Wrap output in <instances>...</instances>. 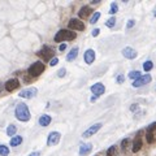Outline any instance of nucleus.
Here are the masks:
<instances>
[{
	"label": "nucleus",
	"mask_w": 156,
	"mask_h": 156,
	"mask_svg": "<svg viewBox=\"0 0 156 156\" xmlns=\"http://www.w3.org/2000/svg\"><path fill=\"white\" fill-rule=\"evenodd\" d=\"M51 121H52V117H51L50 115H42L40 117H39L38 122H39V125H40V126L46 128V126H48V125L51 124Z\"/></svg>",
	"instance_id": "2eb2a0df"
},
{
	"label": "nucleus",
	"mask_w": 156,
	"mask_h": 156,
	"mask_svg": "<svg viewBox=\"0 0 156 156\" xmlns=\"http://www.w3.org/2000/svg\"><path fill=\"white\" fill-rule=\"evenodd\" d=\"M154 16H155V17H156V10H155V12H154Z\"/></svg>",
	"instance_id": "79ce46f5"
},
{
	"label": "nucleus",
	"mask_w": 156,
	"mask_h": 156,
	"mask_svg": "<svg viewBox=\"0 0 156 156\" xmlns=\"http://www.w3.org/2000/svg\"><path fill=\"white\" fill-rule=\"evenodd\" d=\"M121 53H122V56L125 58H129V60H134V58H136V56H138V52L131 48V47H125V48L121 51Z\"/></svg>",
	"instance_id": "9b49d317"
},
{
	"label": "nucleus",
	"mask_w": 156,
	"mask_h": 156,
	"mask_svg": "<svg viewBox=\"0 0 156 156\" xmlns=\"http://www.w3.org/2000/svg\"><path fill=\"white\" fill-rule=\"evenodd\" d=\"M134 25H135V21H134V20H129L128 23H126V27H128V29H131V27L134 26Z\"/></svg>",
	"instance_id": "2f4dec72"
},
{
	"label": "nucleus",
	"mask_w": 156,
	"mask_h": 156,
	"mask_svg": "<svg viewBox=\"0 0 156 156\" xmlns=\"http://www.w3.org/2000/svg\"><path fill=\"white\" fill-rule=\"evenodd\" d=\"M99 18H100V12H95V13L92 14L91 21H90V22H91L92 25H94V23H96V22H98V20H99Z\"/></svg>",
	"instance_id": "a878e982"
},
{
	"label": "nucleus",
	"mask_w": 156,
	"mask_h": 156,
	"mask_svg": "<svg viewBox=\"0 0 156 156\" xmlns=\"http://www.w3.org/2000/svg\"><path fill=\"white\" fill-rule=\"evenodd\" d=\"M14 116L16 118L22 121V122H26L31 118V115H30V111H29V107L25 104V103H18L17 107L14 109Z\"/></svg>",
	"instance_id": "f257e3e1"
},
{
	"label": "nucleus",
	"mask_w": 156,
	"mask_h": 156,
	"mask_svg": "<svg viewBox=\"0 0 156 156\" xmlns=\"http://www.w3.org/2000/svg\"><path fill=\"white\" fill-rule=\"evenodd\" d=\"M37 55L42 58L43 61H51L52 58H55V52H53V50L51 48V47H48V46H43L42 48L37 52Z\"/></svg>",
	"instance_id": "7ed1b4c3"
},
{
	"label": "nucleus",
	"mask_w": 156,
	"mask_h": 156,
	"mask_svg": "<svg viewBox=\"0 0 156 156\" xmlns=\"http://www.w3.org/2000/svg\"><path fill=\"white\" fill-rule=\"evenodd\" d=\"M44 69H46L44 64H43L42 61H37V62H33V64L29 66V70H27V72H29L31 77H38L44 72Z\"/></svg>",
	"instance_id": "20e7f679"
},
{
	"label": "nucleus",
	"mask_w": 156,
	"mask_h": 156,
	"mask_svg": "<svg viewBox=\"0 0 156 156\" xmlns=\"http://www.w3.org/2000/svg\"><path fill=\"white\" fill-rule=\"evenodd\" d=\"M29 156H40V152H38V151H35V152H31V154Z\"/></svg>",
	"instance_id": "e433bc0d"
},
{
	"label": "nucleus",
	"mask_w": 156,
	"mask_h": 156,
	"mask_svg": "<svg viewBox=\"0 0 156 156\" xmlns=\"http://www.w3.org/2000/svg\"><path fill=\"white\" fill-rule=\"evenodd\" d=\"M115 154H116V146L109 147L107 151V156H115Z\"/></svg>",
	"instance_id": "cd10ccee"
},
{
	"label": "nucleus",
	"mask_w": 156,
	"mask_h": 156,
	"mask_svg": "<svg viewBox=\"0 0 156 156\" xmlns=\"http://www.w3.org/2000/svg\"><path fill=\"white\" fill-rule=\"evenodd\" d=\"M154 68V62H152L151 60H147L143 62V70L144 72H150V70Z\"/></svg>",
	"instance_id": "5701e85b"
},
{
	"label": "nucleus",
	"mask_w": 156,
	"mask_h": 156,
	"mask_svg": "<svg viewBox=\"0 0 156 156\" xmlns=\"http://www.w3.org/2000/svg\"><path fill=\"white\" fill-rule=\"evenodd\" d=\"M117 12H118V4H117V3H112L111 4V9H109V14L115 16Z\"/></svg>",
	"instance_id": "b1692460"
},
{
	"label": "nucleus",
	"mask_w": 156,
	"mask_h": 156,
	"mask_svg": "<svg viewBox=\"0 0 156 156\" xmlns=\"http://www.w3.org/2000/svg\"><path fill=\"white\" fill-rule=\"evenodd\" d=\"M115 25H116V17H115V16H112L109 20H107L105 26H107V27H115Z\"/></svg>",
	"instance_id": "393cba45"
},
{
	"label": "nucleus",
	"mask_w": 156,
	"mask_h": 156,
	"mask_svg": "<svg viewBox=\"0 0 156 156\" xmlns=\"http://www.w3.org/2000/svg\"><path fill=\"white\" fill-rule=\"evenodd\" d=\"M65 74H66V69H65V68H61V69L57 72V77L62 78V77H65Z\"/></svg>",
	"instance_id": "c756f323"
},
{
	"label": "nucleus",
	"mask_w": 156,
	"mask_h": 156,
	"mask_svg": "<svg viewBox=\"0 0 156 156\" xmlns=\"http://www.w3.org/2000/svg\"><path fill=\"white\" fill-rule=\"evenodd\" d=\"M61 139V134L58 131H51L48 136H47V146L48 147H52V146H56L58 144Z\"/></svg>",
	"instance_id": "39448f33"
},
{
	"label": "nucleus",
	"mask_w": 156,
	"mask_h": 156,
	"mask_svg": "<svg viewBox=\"0 0 156 156\" xmlns=\"http://www.w3.org/2000/svg\"><path fill=\"white\" fill-rule=\"evenodd\" d=\"M77 38V34L72 30H66V29H62V30H58L56 35L53 37L55 42L56 43H61L64 40H73V39Z\"/></svg>",
	"instance_id": "f03ea898"
},
{
	"label": "nucleus",
	"mask_w": 156,
	"mask_h": 156,
	"mask_svg": "<svg viewBox=\"0 0 156 156\" xmlns=\"http://www.w3.org/2000/svg\"><path fill=\"white\" fill-rule=\"evenodd\" d=\"M101 126H103V125H101V122H96V124H94L92 126H90V128L87 129V130H85V131H83V134H82V136H83V138H90V136H92L94 134H96V133L101 129Z\"/></svg>",
	"instance_id": "6e6552de"
},
{
	"label": "nucleus",
	"mask_w": 156,
	"mask_h": 156,
	"mask_svg": "<svg viewBox=\"0 0 156 156\" xmlns=\"http://www.w3.org/2000/svg\"><path fill=\"white\" fill-rule=\"evenodd\" d=\"M99 33H100L99 29H94V30L91 31V35H92V37H98V35H99Z\"/></svg>",
	"instance_id": "f704fd0d"
},
{
	"label": "nucleus",
	"mask_w": 156,
	"mask_h": 156,
	"mask_svg": "<svg viewBox=\"0 0 156 156\" xmlns=\"http://www.w3.org/2000/svg\"><path fill=\"white\" fill-rule=\"evenodd\" d=\"M146 139H147L148 143H154V142H155V135H154V133H147V134H146Z\"/></svg>",
	"instance_id": "bb28decb"
},
{
	"label": "nucleus",
	"mask_w": 156,
	"mask_h": 156,
	"mask_svg": "<svg viewBox=\"0 0 156 156\" xmlns=\"http://www.w3.org/2000/svg\"><path fill=\"white\" fill-rule=\"evenodd\" d=\"M66 48V44H60V47H58V50L60 51H64Z\"/></svg>",
	"instance_id": "4c0bfd02"
},
{
	"label": "nucleus",
	"mask_w": 156,
	"mask_h": 156,
	"mask_svg": "<svg viewBox=\"0 0 156 156\" xmlns=\"http://www.w3.org/2000/svg\"><path fill=\"white\" fill-rule=\"evenodd\" d=\"M38 94V88L37 87H27L25 90L18 92L20 98H25V99H33V98Z\"/></svg>",
	"instance_id": "0eeeda50"
},
{
	"label": "nucleus",
	"mask_w": 156,
	"mask_h": 156,
	"mask_svg": "<svg viewBox=\"0 0 156 156\" xmlns=\"http://www.w3.org/2000/svg\"><path fill=\"white\" fill-rule=\"evenodd\" d=\"M9 147L5 146V144H0V156H8L9 155Z\"/></svg>",
	"instance_id": "412c9836"
},
{
	"label": "nucleus",
	"mask_w": 156,
	"mask_h": 156,
	"mask_svg": "<svg viewBox=\"0 0 156 156\" xmlns=\"http://www.w3.org/2000/svg\"><path fill=\"white\" fill-rule=\"evenodd\" d=\"M116 81H117V83H122V82L125 81V77L122 76V74H120V76L117 77V80H116Z\"/></svg>",
	"instance_id": "72a5a7b5"
},
{
	"label": "nucleus",
	"mask_w": 156,
	"mask_h": 156,
	"mask_svg": "<svg viewBox=\"0 0 156 156\" xmlns=\"http://www.w3.org/2000/svg\"><path fill=\"white\" fill-rule=\"evenodd\" d=\"M16 131H17V128H16L14 125H9V126L7 128V135L8 136H12V138H13L14 134H16Z\"/></svg>",
	"instance_id": "4be33fe9"
},
{
	"label": "nucleus",
	"mask_w": 156,
	"mask_h": 156,
	"mask_svg": "<svg viewBox=\"0 0 156 156\" xmlns=\"http://www.w3.org/2000/svg\"><path fill=\"white\" fill-rule=\"evenodd\" d=\"M140 148H142V139H140V136L138 135V136H136V138L134 139V142H133L131 151H133V152H138Z\"/></svg>",
	"instance_id": "f3484780"
},
{
	"label": "nucleus",
	"mask_w": 156,
	"mask_h": 156,
	"mask_svg": "<svg viewBox=\"0 0 156 156\" xmlns=\"http://www.w3.org/2000/svg\"><path fill=\"white\" fill-rule=\"evenodd\" d=\"M90 100H91V101H95V100H96V96H92V98H90Z\"/></svg>",
	"instance_id": "ea45409f"
},
{
	"label": "nucleus",
	"mask_w": 156,
	"mask_h": 156,
	"mask_svg": "<svg viewBox=\"0 0 156 156\" xmlns=\"http://www.w3.org/2000/svg\"><path fill=\"white\" fill-rule=\"evenodd\" d=\"M68 27L69 30H78V31H82L85 30V23L81 21L80 18H72L70 21L68 22Z\"/></svg>",
	"instance_id": "423d86ee"
},
{
	"label": "nucleus",
	"mask_w": 156,
	"mask_h": 156,
	"mask_svg": "<svg viewBox=\"0 0 156 156\" xmlns=\"http://www.w3.org/2000/svg\"><path fill=\"white\" fill-rule=\"evenodd\" d=\"M92 151V144L91 143H86V144H81L80 147V155L81 156H86Z\"/></svg>",
	"instance_id": "dca6fc26"
},
{
	"label": "nucleus",
	"mask_w": 156,
	"mask_h": 156,
	"mask_svg": "<svg viewBox=\"0 0 156 156\" xmlns=\"http://www.w3.org/2000/svg\"><path fill=\"white\" fill-rule=\"evenodd\" d=\"M140 77H142V73H140L139 70H131V72L129 73V78L133 80V81H136Z\"/></svg>",
	"instance_id": "aec40b11"
},
{
	"label": "nucleus",
	"mask_w": 156,
	"mask_h": 156,
	"mask_svg": "<svg viewBox=\"0 0 156 156\" xmlns=\"http://www.w3.org/2000/svg\"><path fill=\"white\" fill-rule=\"evenodd\" d=\"M57 62H58V58H57V57H55V58H52V60L50 61V65H51V66H56V65H57Z\"/></svg>",
	"instance_id": "473e14b6"
},
{
	"label": "nucleus",
	"mask_w": 156,
	"mask_h": 156,
	"mask_svg": "<svg viewBox=\"0 0 156 156\" xmlns=\"http://www.w3.org/2000/svg\"><path fill=\"white\" fill-rule=\"evenodd\" d=\"M100 3V0H92L91 4H99Z\"/></svg>",
	"instance_id": "58836bf2"
},
{
	"label": "nucleus",
	"mask_w": 156,
	"mask_h": 156,
	"mask_svg": "<svg viewBox=\"0 0 156 156\" xmlns=\"http://www.w3.org/2000/svg\"><path fill=\"white\" fill-rule=\"evenodd\" d=\"M78 56V48L77 47H74V48L70 50V52L66 55V61H74Z\"/></svg>",
	"instance_id": "a211bd4d"
},
{
	"label": "nucleus",
	"mask_w": 156,
	"mask_h": 156,
	"mask_svg": "<svg viewBox=\"0 0 156 156\" xmlns=\"http://www.w3.org/2000/svg\"><path fill=\"white\" fill-rule=\"evenodd\" d=\"M152 81V77L150 74H143L140 78H138L136 81H133V87H140V86H144L147 83H150Z\"/></svg>",
	"instance_id": "1a4fd4ad"
},
{
	"label": "nucleus",
	"mask_w": 156,
	"mask_h": 156,
	"mask_svg": "<svg viewBox=\"0 0 156 156\" xmlns=\"http://www.w3.org/2000/svg\"><path fill=\"white\" fill-rule=\"evenodd\" d=\"M156 130V122H152L148 125V128H147V133H154Z\"/></svg>",
	"instance_id": "c85d7f7f"
},
{
	"label": "nucleus",
	"mask_w": 156,
	"mask_h": 156,
	"mask_svg": "<svg viewBox=\"0 0 156 156\" xmlns=\"http://www.w3.org/2000/svg\"><path fill=\"white\" fill-rule=\"evenodd\" d=\"M2 90H3V85L0 83V92H2Z\"/></svg>",
	"instance_id": "a19ab883"
},
{
	"label": "nucleus",
	"mask_w": 156,
	"mask_h": 156,
	"mask_svg": "<svg viewBox=\"0 0 156 156\" xmlns=\"http://www.w3.org/2000/svg\"><path fill=\"white\" fill-rule=\"evenodd\" d=\"M21 143H22V136H21V135L13 136V138L10 139V142H9V144H10L12 147H17V146H20Z\"/></svg>",
	"instance_id": "6ab92c4d"
},
{
	"label": "nucleus",
	"mask_w": 156,
	"mask_h": 156,
	"mask_svg": "<svg viewBox=\"0 0 156 156\" xmlns=\"http://www.w3.org/2000/svg\"><path fill=\"white\" fill-rule=\"evenodd\" d=\"M91 8H90L88 5H83L80 9V12H78V17H80V20H83V18H87L90 14H91Z\"/></svg>",
	"instance_id": "4468645a"
},
{
	"label": "nucleus",
	"mask_w": 156,
	"mask_h": 156,
	"mask_svg": "<svg viewBox=\"0 0 156 156\" xmlns=\"http://www.w3.org/2000/svg\"><path fill=\"white\" fill-rule=\"evenodd\" d=\"M90 90H91V92L94 94V96L99 98L100 95H103V94L105 92V86L103 83H100V82H98V83L92 85L91 87H90Z\"/></svg>",
	"instance_id": "9d476101"
},
{
	"label": "nucleus",
	"mask_w": 156,
	"mask_h": 156,
	"mask_svg": "<svg viewBox=\"0 0 156 156\" xmlns=\"http://www.w3.org/2000/svg\"><path fill=\"white\" fill-rule=\"evenodd\" d=\"M18 86H20V81L17 78H12V80H8L5 82V90L9 92L14 91L16 88H18Z\"/></svg>",
	"instance_id": "f8f14e48"
},
{
	"label": "nucleus",
	"mask_w": 156,
	"mask_h": 156,
	"mask_svg": "<svg viewBox=\"0 0 156 156\" xmlns=\"http://www.w3.org/2000/svg\"><path fill=\"white\" fill-rule=\"evenodd\" d=\"M83 58H85V62H86V64L91 65L92 62L95 61V51L91 50V48L86 50V52H85V55H83Z\"/></svg>",
	"instance_id": "ddd939ff"
},
{
	"label": "nucleus",
	"mask_w": 156,
	"mask_h": 156,
	"mask_svg": "<svg viewBox=\"0 0 156 156\" xmlns=\"http://www.w3.org/2000/svg\"><path fill=\"white\" fill-rule=\"evenodd\" d=\"M128 143H129V139H128V138H126V139H124L122 142H121V148H122L124 151L126 150V147H128Z\"/></svg>",
	"instance_id": "7c9ffc66"
},
{
	"label": "nucleus",
	"mask_w": 156,
	"mask_h": 156,
	"mask_svg": "<svg viewBox=\"0 0 156 156\" xmlns=\"http://www.w3.org/2000/svg\"><path fill=\"white\" fill-rule=\"evenodd\" d=\"M136 109H138V104H133L131 107H130V111H131V112H135Z\"/></svg>",
	"instance_id": "c9c22d12"
}]
</instances>
